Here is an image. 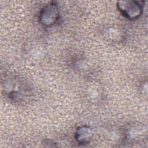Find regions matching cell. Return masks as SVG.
<instances>
[{
    "instance_id": "obj_1",
    "label": "cell",
    "mask_w": 148,
    "mask_h": 148,
    "mask_svg": "<svg viewBox=\"0 0 148 148\" xmlns=\"http://www.w3.org/2000/svg\"><path fill=\"white\" fill-rule=\"evenodd\" d=\"M117 6L120 12L128 19L138 18L142 12L141 5L137 1H119Z\"/></svg>"
},
{
    "instance_id": "obj_2",
    "label": "cell",
    "mask_w": 148,
    "mask_h": 148,
    "mask_svg": "<svg viewBox=\"0 0 148 148\" xmlns=\"http://www.w3.org/2000/svg\"><path fill=\"white\" fill-rule=\"evenodd\" d=\"M59 12L55 4H49L45 6L41 10L40 21L45 26H50L56 23L58 19Z\"/></svg>"
},
{
    "instance_id": "obj_3",
    "label": "cell",
    "mask_w": 148,
    "mask_h": 148,
    "mask_svg": "<svg viewBox=\"0 0 148 148\" xmlns=\"http://www.w3.org/2000/svg\"><path fill=\"white\" fill-rule=\"evenodd\" d=\"M91 138V131L87 127H81L79 128L76 133V139L79 144H86L88 143Z\"/></svg>"
}]
</instances>
